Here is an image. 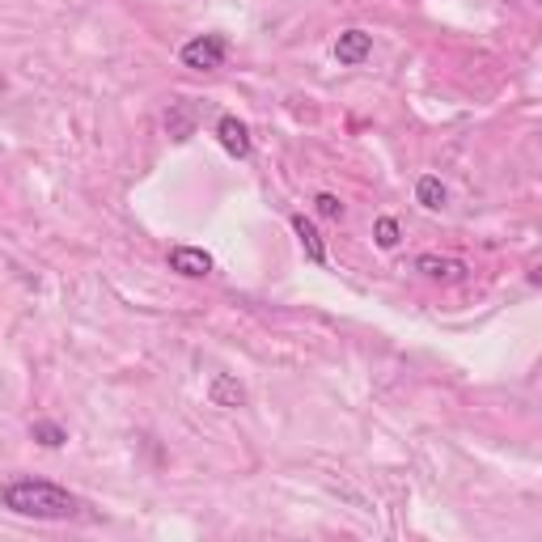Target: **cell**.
<instances>
[{
  "label": "cell",
  "instance_id": "1",
  "mask_svg": "<svg viewBox=\"0 0 542 542\" xmlns=\"http://www.w3.org/2000/svg\"><path fill=\"white\" fill-rule=\"evenodd\" d=\"M0 504H5L9 513H17V517H34V521H68L81 509L77 496L64 492V487H56V483H47V479H13V483H5Z\"/></svg>",
  "mask_w": 542,
  "mask_h": 542
},
{
  "label": "cell",
  "instance_id": "2",
  "mask_svg": "<svg viewBox=\"0 0 542 542\" xmlns=\"http://www.w3.org/2000/svg\"><path fill=\"white\" fill-rule=\"evenodd\" d=\"M229 56V43L221 39V34H200V39H191L183 43V51H178V60H183L187 68L195 72H212V68H221Z\"/></svg>",
  "mask_w": 542,
  "mask_h": 542
},
{
  "label": "cell",
  "instance_id": "3",
  "mask_svg": "<svg viewBox=\"0 0 542 542\" xmlns=\"http://www.w3.org/2000/svg\"><path fill=\"white\" fill-rule=\"evenodd\" d=\"M170 267L178 271V276H187V280H204L212 271V255L200 250V246H174L170 250Z\"/></svg>",
  "mask_w": 542,
  "mask_h": 542
},
{
  "label": "cell",
  "instance_id": "4",
  "mask_svg": "<svg viewBox=\"0 0 542 542\" xmlns=\"http://www.w3.org/2000/svg\"><path fill=\"white\" fill-rule=\"evenodd\" d=\"M373 51V34H365V30H343L339 34V43H335V60L343 64V68H352V64H360Z\"/></svg>",
  "mask_w": 542,
  "mask_h": 542
},
{
  "label": "cell",
  "instance_id": "5",
  "mask_svg": "<svg viewBox=\"0 0 542 542\" xmlns=\"http://www.w3.org/2000/svg\"><path fill=\"white\" fill-rule=\"evenodd\" d=\"M216 136H221L225 153H233V157H246V153H250V132H246L242 119L221 115V123H216Z\"/></svg>",
  "mask_w": 542,
  "mask_h": 542
},
{
  "label": "cell",
  "instance_id": "6",
  "mask_svg": "<svg viewBox=\"0 0 542 542\" xmlns=\"http://www.w3.org/2000/svg\"><path fill=\"white\" fill-rule=\"evenodd\" d=\"M415 271H424L428 280L454 284V280L466 276V263H458V259H441V255H420V259H415Z\"/></svg>",
  "mask_w": 542,
  "mask_h": 542
},
{
  "label": "cell",
  "instance_id": "7",
  "mask_svg": "<svg viewBox=\"0 0 542 542\" xmlns=\"http://www.w3.org/2000/svg\"><path fill=\"white\" fill-rule=\"evenodd\" d=\"M208 394H212V403H216V407H242V403H246L242 382H238V377H229V373H216Z\"/></svg>",
  "mask_w": 542,
  "mask_h": 542
},
{
  "label": "cell",
  "instance_id": "8",
  "mask_svg": "<svg viewBox=\"0 0 542 542\" xmlns=\"http://www.w3.org/2000/svg\"><path fill=\"white\" fill-rule=\"evenodd\" d=\"M293 233L301 238V246H305V255H310V263H327V246H322V238H318V229L305 221V216H293Z\"/></svg>",
  "mask_w": 542,
  "mask_h": 542
},
{
  "label": "cell",
  "instance_id": "9",
  "mask_svg": "<svg viewBox=\"0 0 542 542\" xmlns=\"http://www.w3.org/2000/svg\"><path fill=\"white\" fill-rule=\"evenodd\" d=\"M415 200H420L424 208H445V187H441V178H432V174H424L420 183H415Z\"/></svg>",
  "mask_w": 542,
  "mask_h": 542
},
{
  "label": "cell",
  "instance_id": "10",
  "mask_svg": "<svg viewBox=\"0 0 542 542\" xmlns=\"http://www.w3.org/2000/svg\"><path fill=\"white\" fill-rule=\"evenodd\" d=\"M30 437L39 441V445H47V449H60V445L68 441V432H64L60 424H51V420H39V424L30 428Z\"/></svg>",
  "mask_w": 542,
  "mask_h": 542
},
{
  "label": "cell",
  "instance_id": "11",
  "mask_svg": "<svg viewBox=\"0 0 542 542\" xmlns=\"http://www.w3.org/2000/svg\"><path fill=\"white\" fill-rule=\"evenodd\" d=\"M373 238H377V246H382V250L399 246V221H394V216H382V221L373 225Z\"/></svg>",
  "mask_w": 542,
  "mask_h": 542
},
{
  "label": "cell",
  "instance_id": "12",
  "mask_svg": "<svg viewBox=\"0 0 542 542\" xmlns=\"http://www.w3.org/2000/svg\"><path fill=\"white\" fill-rule=\"evenodd\" d=\"M314 208H318V216H327V221H339V216H343V204L335 200L331 191H322L318 200H314Z\"/></svg>",
  "mask_w": 542,
  "mask_h": 542
}]
</instances>
